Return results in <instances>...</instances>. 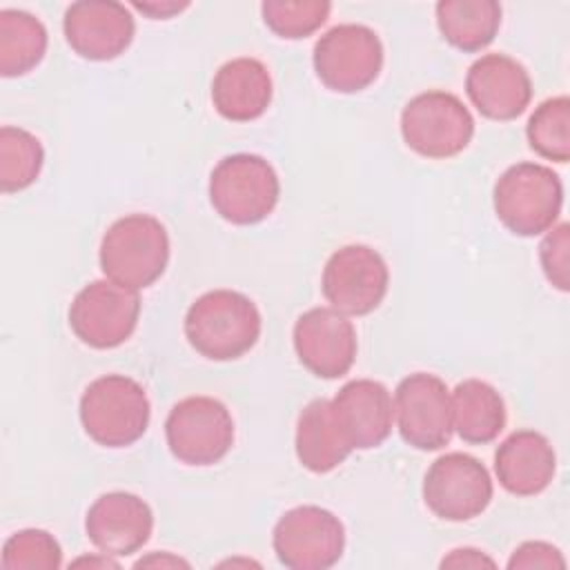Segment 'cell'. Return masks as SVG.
<instances>
[{"mask_svg": "<svg viewBox=\"0 0 570 570\" xmlns=\"http://www.w3.org/2000/svg\"><path fill=\"white\" fill-rule=\"evenodd\" d=\"M332 11L327 0H265L263 22L285 40H301L321 29Z\"/></svg>", "mask_w": 570, "mask_h": 570, "instance_id": "4316f807", "label": "cell"}, {"mask_svg": "<svg viewBox=\"0 0 570 570\" xmlns=\"http://www.w3.org/2000/svg\"><path fill=\"white\" fill-rule=\"evenodd\" d=\"M294 450L301 465L314 474L332 472L354 452L336 421L330 399H314L301 410Z\"/></svg>", "mask_w": 570, "mask_h": 570, "instance_id": "44dd1931", "label": "cell"}, {"mask_svg": "<svg viewBox=\"0 0 570 570\" xmlns=\"http://www.w3.org/2000/svg\"><path fill=\"white\" fill-rule=\"evenodd\" d=\"M494 494L485 465L465 452L439 456L425 472L423 501L443 521L461 523L485 512Z\"/></svg>", "mask_w": 570, "mask_h": 570, "instance_id": "8fae6325", "label": "cell"}, {"mask_svg": "<svg viewBox=\"0 0 570 570\" xmlns=\"http://www.w3.org/2000/svg\"><path fill=\"white\" fill-rule=\"evenodd\" d=\"M401 136L423 158L459 156L474 136V118L459 96L430 89L414 96L401 111Z\"/></svg>", "mask_w": 570, "mask_h": 570, "instance_id": "8992f818", "label": "cell"}, {"mask_svg": "<svg viewBox=\"0 0 570 570\" xmlns=\"http://www.w3.org/2000/svg\"><path fill=\"white\" fill-rule=\"evenodd\" d=\"M272 546L285 568L327 570L343 557L345 528L334 512L321 505H298L276 521Z\"/></svg>", "mask_w": 570, "mask_h": 570, "instance_id": "9c48e42d", "label": "cell"}, {"mask_svg": "<svg viewBox=\"0 0 570 570\" xmlns=\"http://www.w3.org/2000/svg\"><path fill=\"white\" fill-rule=\"evenodd\" d=\"M272 76L256 58H234L218 67L212 80V102L232 122L261 118L272 102Z\"/></svg>", "mask_w": 570, "mask_h": 570, "instance_id": "ffe728a7", "label": "cell"}, {"mask_svg": "<svg viewBox=\"0 0 570 570\" xmlns=\"http://www.w3.org/2000/svg\"><path fill=\"white\" fill-rule=\"evenodd\" d=\"M450 401L452 428L465 443L485 445L503 432L508 412L494 385L481 379H465L450 392Z\"/></svg>", "mask_w": 570, "mask_h": 570, "instance_id": "7402d4cb", "label": "cell"}, {"mask_svg": "<svg viewBox=\"0 0 570 570\" xmlns=\"http://www.w3.org/2000/svg\"><path fill=\"white\" fill-rule=\"evenodd\" d=\"M131 7L154 20H167V18L180 13L183 9H187L189 2H134Z\"/></svg>", "mask_w": 570, "mask_h": 570, "instance_id": "1f68e13d", "label": "cell"}, {"mask_svg": "<svg viewBox=\"0 0 570 570\" xmlns=\"http://www.w3.org/2000/svg\"><path fill=\"white\" fill-rule=\"evenodd\" d=\"M71 566H98V568H118V561L111 559V554H105L98 559V557H80L76 559Z\"/></svg>", "mask_w": 570, "mask_h": 570, "instance_id": "836d02e7", "label": "cell"}, {"mask_svg": "<svg viewBox=\"0 0 570 570\" xmlns=\"http://www.w3.org/2000/svg\"><path fill=\"white\" fill-rule=\"evenodd\" d=\"M102 274L129 289L154 285L169 263V234L151 214H127L109 225L98 252Z\"/></svg>", "mask_w": 570, "mask_h": 570, "instance_id": "7a4b0ae2", "label": "cell"}, {"mask_svg": "<svg viewBox=\"0 0 570 570\" xmlns=\"http://www.w3.org/2000/svg\"><path fill=\"white\" fill-rule=\"evenodd\" d=\"M78 414L91 441L102 448H127L147 432L151 405L136 379L105 374L85 387Z\"/></svg>", "mask_w": 570, "mask_h": 570, "instance_id": "3957f363", "label": "cell"}, {"mask_svg": "<svg viewBox=\"0 0 570 570\" xmlns=\"http://www.w3.org/2000/svg\"><path fill=\"white\" fill-rule=\"evenodd\" d=\"M0 566L4 570H58L62 566V550L47 530L27 528L4 541Z\"/></svg>", "mask_w": 570, "mask_h": 570, "instance_id": "83f0119b", "label": "cell"}, {"mask_svg": "<svg viewBox=\"0 0 570 570\" xmlns=\"http://www.w3.org/2000/svg\"><path fill=\"white\" fill-rule=\"evenodd\" d=\"M45 24L29 11H0V76L18 78L36 69L47 53Z\"/></svg>", "mask_w": 570, "mask_h": 570, "instance_id": "cb8c5ba5", "label": "cell"}, {"mask_svg": "<svg viewBox=\"0 0 570 570\" xmlns=\"http://www.w3.org/2000/svg\"><path fill=\"white\" fill-rule=\"evenodd\" d=\"M154 512L145 499L131 492L100 494L87 510L85 532L105 554L129 557L151 537Z\"/></svg>", "mask_w": 570, "mask_h": 570, "instance_id": "e0dca14e", "label": "cell"}, {"mask_svg": "<svg viewBox=\"0 0 570 570\" xmlns=\"http://www.w3.org/2000/svg\"><path fill=\"white\" fill-rule=\"evenodd\" d=\"M142 566H160V568H176V566H189L187 561H183L180 557H174V554H169V552H163V554H158V552H154L151 557H145V559H140V561H136V568H142Z\"/></svg>", "mask_w": 570, "mask_h": 570, "instance_id": "d6a6232c", "label": "cell"}, {"mask_svg": "<svg viewBox=\"0 0 570 570\" xmlns=\"http://www.w3.org/2000/svg\"><path fill=\"white\" fill-rule=\"evenodd\" d=\"M261 330L256 303L234 289L205 292L185 314L187 343L209 361L245 356L258 343Z\"/></svg>", "mask_w": 570, "mask_h": 570, "instance_id": "6da1fadb", "label": "cell"}, {"mask_svg": "<svg viewBox=\"0 0 570 570\" xmlns=\"http://www.w3.org/2000/svg\"><path fill=\"white\" fill-rule=\"evenodd\" d=\"M539 261L546 278L559 292L570 289V225H552L539 245Z\"/></svg>", "mask_w": 570, "mask_h": 570, "instance_id": "f1b7e54d", "label": "cell"}, {"mask_svg": "<svg viewBox=\"0 0 570 570\" xmlns=\"http://www.w3.org/2000/svg\"><path fill=\"white\" fill-rule=\"evenodd\" d=\"M165 439L180 463L194 468L214 465L232 450V412L214 396H187L169 410Z\"/></svg>", "mask_w": 570, "mask_h": 570, "instance_id": "52a82bcc", "label": "cell"}, {"mask_svg": "<svg viewBox=\"0 0 570 570\" xmlns=\"http://www.w3.org/2000/svg\"><path fill=\"white\" fill-rule=\"evenodd\" d=\"M294 350L305 370L318 379H341L356 361V330L334 307H312L294 323Z\"/></svg>", "mask_w": 570, "mask_h": 570, "instance_id": "5bb4252c", "label": "cell"}, {"mask_svg": "<svg viewBox=\"0 0 570 570\" xmlns=\"http://www.w3.org/2000/svg\"><path fill=\"white\" fill-rule=\"evenodd\" d=\"M394 421L401 439L416 450H441L452 439V401L443 379L414 372L394 390Z\"/></svg>", "mask_w": 570, "mask_h": 570, "instance_id": "4fadbf2b", "label": "cell"}, {"mask_svg": "<svg viewBox=\"0 0 570 570\" xmlns=\"http://www.w3.org/2000/svg\"><path fill=\"white\" fill-rule=\"evenodd\" d=\"M140 296L109 278L85 285L69 305V327L94 350H114L136 330Z\"/></svg>", "mask_w": 570, "mask_h": 570, "instance_id": "30bf717a", "label": "cell"}, {"mask_svg": "<svg viewBox=\"0 0 570 570\" xmlns=\"http://www.w3.org/2000/svg\"><path fill=\"white\" fill-rule=\"evenodd\" d=\"M67 45L85 60L107 62L127 51L136 22L131 11L111 0H80L67 7L62 18Z\"/></svg>", "mask_w": 570, "mask_h": 570, "instance_id": "9a60e30c", "label": "cell"}, {"mask_svg": "<svg viewBox=\"0 0 570 570\" xmlns=\"http://www.w3.org/2000/svg\"><path fill=\"white\" fill-rule=\"evenodd\" d=\"M441 568H494V559L476 548H456L443 557Z\"/></svg>", "mask_w": 570, "mask_h": 570, "instance_id": "4dcf8cb0", "label": "cell"}, {"mask_svg": "<svg viewBox=\"0 0 570 570\" xmlns=\"http://www.w3.org/2000/svg\"><path fill=\"white\" fill-rule=\"evenodd\" d=\"M390 269L383 256L367 245L336 249L321 276V289L330 307L345 316L372 314L385 298Z\"/></svg>", "mask_w": 570, "mask_h": 570, "instance_id": "7c38bea8", "label": "cell"}, {"mask_svg": "<svg viewBox=\"0 0 570 570\" xmlns=\"http://www.w3.org/2000/svg\"><path fill=\"white\" fill-rule=\"evenodd\" d=\"M336 421L354 450L379 448L394 425V399L374 379H354L332 399Z\"/></svg>", "mask_w": 570, "mask_h": 570, "instance_id": "ac0fdd59", "label": "cell"}, {"mask_svg": "<svg viewBox=\"0 0 570 570\" xmlns=\"http://www.w3.org/2000/svg\"><path fill=\"white\" fill-rule=\"evenodd\" d=\"M276 169L256 154H232L209 174V203L232 225H256L278 205Z\"/></svg>", "mask_w": 570, "mask_h": 570, "instance_id": "5b68a950", "label": "cell"}, {"mask_svg": "<svg viewBox=\"0 0 570 570\" xmlns=\"http://www.w3.org/2000/svg\"><path fill=\"white\" fill-rule=\"evenodd\" d=\"M45 165L42 142L27 129L4 125L0 129V189L16 194L31 187Z\"/></svg>", "mask_w": 570, "mask_h": 570, "instance_id": "d4e9b609", "label": "cell"}, {"mask_svg": "<svg viewBox=\"0 0 570 570\" xmlns=\"http://www.w3.org/2000/svg\"><path fill=\"white\" fill-rule=\"evenodd\" d=\"M528 145L546 160H570V100L554 96L543 100L525 125Z\"/></svg>", "mask_w": 570, "mask_h": 570, "instance_id": "484cf974", "label": "cell"}, {"mask_svg": "<svg viewBox=\"0 0 570 570\" xmlns=\"http://www.w3.org/2000/svg\"><path fill=\"white\" fill-rule=\"evenodd\" d=\"M494 214L503 227L517 236H539L548 232L563 207V183L559 174L539 163H517L508 167L492 191Z\"/></svg>", "mask_w": 570, "mask_h": 570, "instance_id": "277c9868", "label": "cell"}, {"mask_svg": "<svg viewBox=\"0 0 570 570\" xmlns=\"http://www.w3.org/2000/svg\"><path fill=\"white\" fill-rule=\"evenodd\" d=\"M465 94L483 118L508 122L528 109L532 80L519 60L505 53H485L470 65Z\"/></svg>", "mask_w": 570, "mask_h": 570, "instance_id": "2e32d148", "label": "cell"}, {"mask_svg": "<svg viewBox=\"0 0 570 570\" xmlns=\"http://www.w3.org/2000/svg\"><path fill=\"white\" fill-rule=\"evenodd\" d=\"M494 472L505 492L514 497H534L554 479V448L541 432L517 430L497 448Z\"/></svg>", "mask_w": 570, "mask_h": 570, "instance_id": "d6986e66", "label": "cell"}, {"mask_svg": "<svg viewBox=\"0 0 570 570\" xmlns=\"http://www.w3.org/2000/svg\"><path fill=\"white\" fill-rule=\"evenodd\" d=\"M318 80L336 94L367 89L383 69V45L365 24H336L325 31L312 53Z\"/></svg>", "mask_w": 570, "mask_h": 570, "instance_id": "ba28073f", "label": "cell"}, {"mask_svg": "<svg viewBox=\"0 0 570 570\" xmlns=\"http://www.w3.org/2000/svg\"><path fill=\"white\" fill-rule=\"evenodd\" d=\"M436 27L454 49L474 53L485 49L501 27V4L494 0H441Z\"/></svg>", "mask_w": 570, "mask_h": 570, "instance_id": "603a6c76", "label": "cell"}, {"mask_svg": "<svg viewBox=\"0 0 570 570\" xmlns=\"http://www.w3.org/2000/svg\"><path fill=\"white\" fill-rule=\"evenodd\" d=\"M510 570H530V568H566L561 550L546 541H525L508 559Z\"/></svg>", "mask_w": 570, "mask_h": 570, "instance_id": "f546056e", "label": "cell"}]
</instances>
